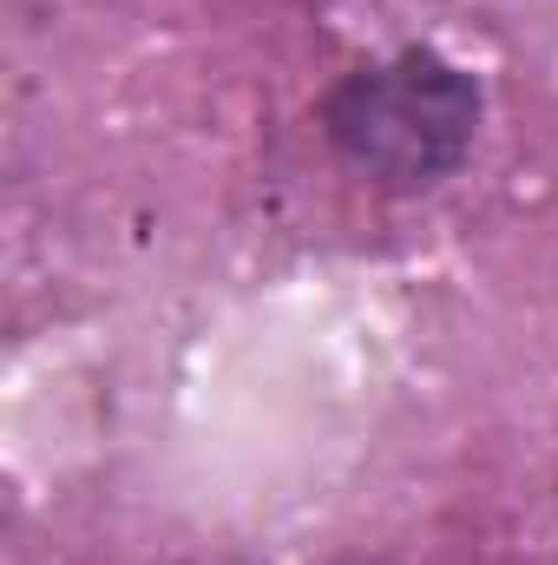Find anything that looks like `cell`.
Here are the masks:
<instances>
[{
	"label": "cell",
	"mask_w": 558,
	"mask_h": 565,
	"mask_svg": "<svg viewBox=\"0 0 558 565\" xmlns=\"http://www.w3.org/2000/svg\"><path fill=\"white\" fill-rule=\"evenodd\" d=\"M329 145L382 191H427L473 151L480 86L440 53H401L348 73L322 106Z\"/></svg>",
	"instance_id": "obj_1"
}]
</instances>
